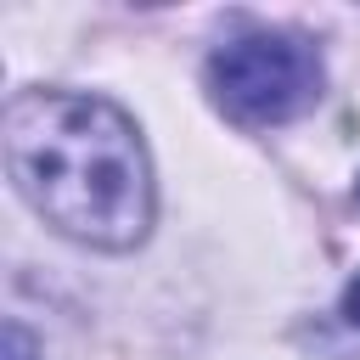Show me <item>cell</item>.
<instances>
[{"label":"cell","instance_id":"4","mask_svg":"<svg viewBox=\"0 0 360 360\" xmlns=\"http://www.w3.org/2000/svg\"><path fill=\"white\" fill-rule=\"evenodd\" d=\"M343 309H349V321H354V326H360V276H354V281H349V292H343Z\"/></svg>","mask_w":360,"mask_h":360},{"label":"cell","instance_id":"1","mask_svg":"<svg viewBox=\"0 0 360 360\" xmlns=\"http://www.w3.org/2000/svg\"><path fill=\"white\" fill-rule=\"evenodd\" d=\"M6 174L62 236L124 253L152 225V169L135 124L79 90H17L6 101Z\"/></svg>","mask_w":360,"mask_h":360},{"label":"cell","instance_id":"2","mask_svg":"<svg viewBox=\"0 0 360 360\" xmlns=\"http://www.w3.org/2000/svg\"><path fill=\"white\" fill-rule=\"evenodd\" d=\"M208 90L248 129L287 124L321 96V56L292 34H242L208 56Z\"/></svg>","mask_w":360,"mask_h":360},{"label":"cell","instance_id":"3","mask_svg":"<svg viewBox=\"0 0 360 360\" xmlns=\"http://www.w3.org/2000/svg\"><path fill=\"white\" fill-rule=\"evenodd\" d=\"M6 343H11V354H6V360H28V354H34V343H28V332H22L17 321H6Z\"/></svg>","mask_w":360,"mask_h":360}]
</instances>
